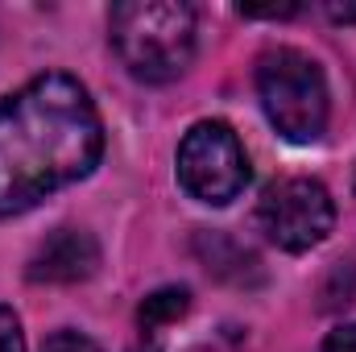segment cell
I'll return each mask as SVG.
<instances>
[{
    "mask_svg": "<svg viewBox=\"0 0 356 352\" xmlns=\"http://www.w3.org/2000/svg\"><path fill=\"white\" fill-rule=\"evenodd\" d=\"M42 352H99V349H95V340L79 336V332H54Z\"/></svg>",
    "mask_w": 356,
    "mask_h": 352,
    "instance_id": "9c48e42d",
    "label": "cell"
},
{
    "mask_svg": "<svg viewBox=\"0 0 356 352\" xmlns=\"http://www.w3.org/2000/svg\"><path fill=\"white\" fill-rule=\"evenodd\" d=\"M257 95H261L269 125L286 141L311 145L323 137V129H327V83H323V71L311 54H302L294 46L266 50L257 63Z\"/></svg>",
    "mask_w": 356,
    "mask_h": 352,
    "instance_id": "3957f363",
    "label": "cell"
},
{
    "mask_svg": "<svg viewBox=\"0 0 356 352\" xmlns=\"http://www.w3.org/2000/svg\"><path fill=\"white\" fill-rule=\"evenodd\" d=\"M0 352H25L21 319H17L13 307H4V303H0Z\"/></svg>",
    "mask_w": 356,
    "mask_h": 352,
    "instance_id": "ba28073f",
    "label": "cell"
},
{
    "mask_svg": "<svg viewBox=\"0 0 356 352\" xmlns=\"http://www.w3.org/2000/svg\"><path fill=\"white\" fill-rule=\"evenodd\" d=\"M336 224V203L315 178H282L257 203V228L286 253H307L327 241Z\"/></svg>",
    "mask_w": 356,
    "mask_h": 352,
    "instance_id": "5b68a950",
    "label": "cell"
},
{
    "mask_svg": "<svg viewBox=\"0 0 356 352\" xmlns=\"http://www.w3.org/2000/svg\"><path fill=\"white\" fill-rule=\"evenodd\" d=\"M319 352H356V323L336 328V332L323 340V349H319Z\"/></svg>",
    "mask_w": 356,
    "mask_h": 352,
    "instance_id": "30bf717a",
    "label": "cell"
},
{
    "mask_svg": "<svg viewBox=\"0 0 356 352\" xmlns=\"http://www.w3.org/2000/svg\"><path fill=\"white\" fill-rule=\"evenodd\" d=\"M178 182L186 186V195H195L199 203H211V207H224L245 191L249 158H245L241 137L232 133V125L199 120L182 137V145H178Z\"/></svg>",
    "mask_w": 356,
    "mask_h": 352,
    "instance_id": "277c9868",
    "label": "cell"
},
{
    "mask_svg": "<svg viewBox=\"0 0 356 352\" xmlns=\"http://www.w3.org/2000/svg\"><path fill=\"white\" fill-rule=\"evenodd\" d=\"M186 311H191V290H186V286H162V290H154V294L137 307V328H141L145 336H158L162 328L178 323Z\"/></svg>",
    "mask_w": 356,
    "mask_h": 352,
    "instance_id": "52a82bcc",
    "label": "cell"
},
{
    "mask_svg": "<svg viewBox=\"0 0 356 352\" xmlns=\"http://www.w3.org/2000/svg\"><path fill=\"white\" fill-rule=\"evenodd\" d=\"M104 129L88 88L63 71L0 99V216L38 207L99 166Z\"/></svg>",
    "mask_w": 356,
    "mask_h": 352,
    "instance_id": "6da1fadb",
    "label": "cell"
},
{
    "mask_svg": "<svg viewBox=\"0 0 356 352\" xmlns=\"http://www.w3.org/2000/svg\"><path fill=\"white\" fill-rule=\"evenodd\" d=\"M327 17L340 21V25H353L356 21V4H327Z\"/></svg>",
    "mask_w": 356,
    "mask_h": 352,
    "instance_id": "7c38bea8",
    "label": "cell"
},
{
    "mask_svg": "<svg viewBox=\"0 0 356 352\" xmlns=\"http://www.w3.org/2000/svg\"><path fill=\"white\" fill-rule=\"evenodd\" d=\"M112 50L141 83H170L195 58V13L178 0H124L112 8Z\"/></svg>",
    "mask_w": 356,
    "mask_h": 352,
    "instance_id": "7a4b0ae2",
    "label": "cell"
},
{
    "mask_svg": "<svg viewBox=\"0 0 356 352\" xmlns=\"http://www.w3.org/2000/svg\"><path fill=\"white\" fill-rule=\"evenodd\" d=\"M99 269V245L95 237L83 228H58L50 232L38 253L29 257V282H46V286H75V282H88L91 273Z\"/></svg>",
    "mask_w": 356,
    "mask_h": 352,
    "instance_id": "8992f818",
    "label": "cell"
},
{
    "mask_svg": "<svg viewBox=\"0 0 356 352\" xmlns=\"http://www.w3.org/2000/svg\"><path fill=\"white\" fill-rule=\"evenodd\" d=\"M298 4H277V8H241V17H294Z\"/></svg>",
    "mask_w": 356,
    "mask_h": 352,
    "instance_id": "8fae6325",
    "label": "cell"
}]
</instances>
